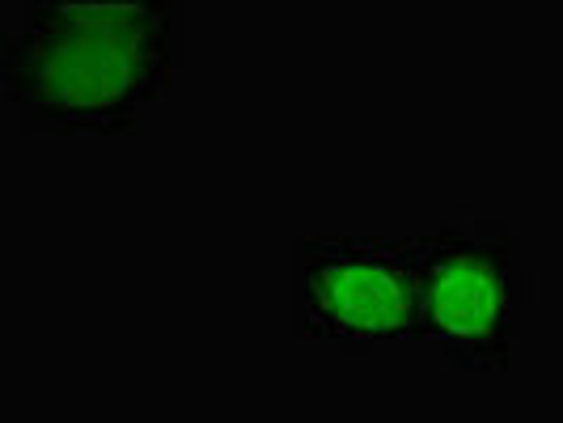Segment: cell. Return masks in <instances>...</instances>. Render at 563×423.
Segmentation results:
<instances>
[{
  "label": "cell",
  "instance_id": "obj_1",
  "mask_svg": "<svg viewBox=\"0 0 563 423\" xmlns=\"http://www.w3.org/2000/svg\"><path fill=\"white\" fill-rule=\"evenodd\" d=\"M178 68V0H30L0 34L4 102L38 136H132Z\"/></svg>",
  "mask_w": 563,
  "mask_h": 423
},
{
  "label": "cell",
  "instance_id": "obj_2",
  "mask_svg": "<svg viewBox=\"0 0 563 423\" xmlns=\"http://www.w3.org/2000/svg\"><path fill=\"white\" fill-rule=\"evenodd\" d=\"M420 242V343L453 372H508L534 271L521 233L496 216H450Z\"/></svg>",
  "mask_w": 563,
  "mask_h": 423
},
{
  "label": "cell",
  "instance_id": "obj_3",
  "mask_svg": "<svg viewBox=\"0 0 563 423\" xmlns=\"http://www.w3.org/2000/svg\"><path fill=\"white\" fill-rule=\"evenodd\" d=\"M292 335L347 356L420 343V242L382 233L297 237Z\"/></svg>",
  "mask_w": 563,
  "mask_h": 423
}]
</instances>
